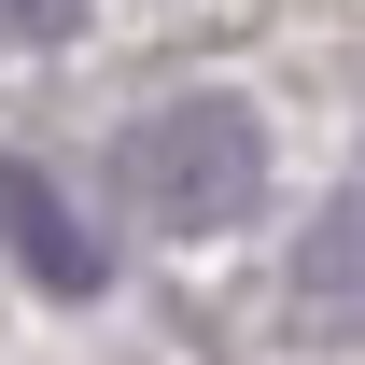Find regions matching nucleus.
<instances>
[{"instance_id": "obj_3", "label": "nucleus", "mask_w": 365, "mask_h": 365, "mask_svg": "<svg viewBox=\"0 0 365 365\" xmlns=\"http://www.w3.org/2000/svg\"><path fill=\"white\" fill-rule=\"evenodd\" d=\"M281 295H295V323H309V337H365V182L309 211V239H295V281H281Z\"/></svg>"}, {"instance_id": "obj_1", "label": "nucleus", "mask_w": 365, "mask_h": 365, "mask_svg": "<svg viewBox=\"0 0 365 365\" xmlns=\"http://www.w3.org/2000/svg\"><path fill=\"white\" fill-rule=\"evenodd\" d=\"M113 197H127L155 239H225V225H253V197H267V127H253V98H225V85L155 98V113L113 140Z\"/></svg>"}, {"instance_id": "obj_2", "label": "nucleus", "mask_w": 365, "mask_h": 365, "mask_svg": "<svg viewBox=\"0 0 365 365\" xmlns=\"http://www.w3.org/2000/svg\"><path fill=\"white\" fill-rule=\"evenodd\" d=\"M0 239H14V267L43 281V295H98V281H113V267H98V239L71 225V197H56L29 155H0Z\"/></svg>"}, {"instance_id": "obj_4", "label": "nucleus", "mask_w": 365, "mask_h": 365, "mask_svg": "<svg viewBox=\"0 0 365 365\" xmlns=\"http://www.w3.org/2000/svg\"><path fill=\"white\" fill-rule=\"evenodd\" d=\"M71 29H85V0H0V43H14V56L71 43Z\"/></svg>"}]
</instances>
